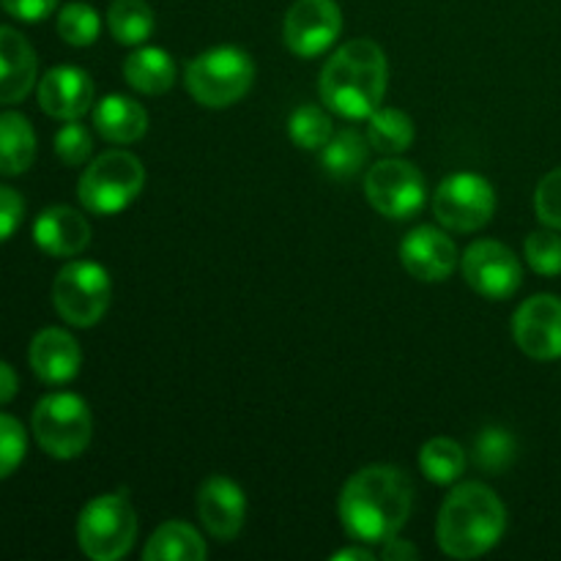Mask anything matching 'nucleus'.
Instances as JSON below:
<instances>
[{
    "label": "nucleus",
    "instance_id": "obj_12",
    "mask_svg": "<svg viewBox=\"0 0 561 561\" xmlns=\"http://www.w3.org/2000/svg\"><path fill=\"white\" fill-rule=\"evenodd\" d=\"M343 33V11L334 0H296L285 14L283 38L299 58H318Z\"/></svg>",
    "mask_w": 561,
    "mask_h": 561
},
{
    "label": "nucleus",
    "instance_id": "obj_10",
    "mask_svg": "<svg viewBox=\"0 0 561 561\" xmlns=\"http://www.w3.org/2000/svg\"><path fill=\"white\" fill-rule=\"evenodd\" d=\"M370 206L387 219H411L427 201V186L420 168L405 159L387 157L370 168L365 179Z\"/></svg>",
    "mask_w": 561,
    "mask_h": 561
},
{
    "label": "nucleus",
    "instance_id": "obj_13",
    "mask_svg": "<svg viewBox=\"0 0 561 561\" xmlns=\"http://www.w3.org/2000/svg\"><path fill=\"white\" fill-rule=\"evenodd\" d=\"M515 345L537 362L561 359V299L537 294L526 299L513 316Z\"/></svg>",
    "mask_w": 561,
    "mask_h": 561
},
{
    "label": "nucleus",
    "instance_id": "obj_14",
    "mask_svg": "<svg viewBox=\"0 0 561 561\" xmlns=\"http://www.w3.org/2000/svg\"><path fill=\"white\" fill-rule=\"evenodd\" d=\"M400 261L411 277L422 283H444L458 266V247L444 230L420 225L400 244Z\"/></svg>",
    "mask_w": 561,
    "mask_h": 561
},
{
    "label": "nucleus",
    "instance_id": "obj_7",
    "mask_svg": "<svg viewBox=\"0 0 561 561\" xmlns=\"http://www.w3.org/2000/svg\"><path fill=\"white\" fill-rule=\"evenodd\" d=\"M33 436L38 447L55 460H75L91 444V409L80 394L53 392L33 409Z\"/></svg>",
    "mask_w": 561,
    "mask_h": 561
},
{
    "label": "nucleus",
    "instance_id": "obj_37",
    "mask_svg": "<svg viewBox=\"0 0 561 561\" xmlns=\"http://www.w3.org/2000/svg\"><path fill=\"white\" fill-rule=\"evenodd\" d=\"M420 557L414 546L409 540H400L398 535L389 537L387 542H381V559L383 561H411Z\"/></svg>",
    "mask_w": 561,
    "mask_h": 561
},
{
    "label": "nucleus",
    "instance_id": "obj_32",
    "mask_svg": "<svg viewBox=\"0 0 561 561\" xmlns=\"http://www.w3.org/2000/svg\"><path fill=\"white\" fill-rule=\"evenodd\" d=\"M27 453V433L11 414H0V480L14 474Z\"/></svg>",
    "mask_w": 561,
    "mask_h": 561
},
{
    "label": "nucleus",
    "instance_id": "obj_2",
    "mask_svg": "<svg viewBox=\"0 0 561 561\" xmlns=\"http://www.w3.org/2000/svg\"><path fill=\"white\" fill-rule=\"evenodd\" d=\"M387 55L370 38L343 44L321 71V102L340 118H370L387 96Z\"/></svg>",
    "mask_w": 561,
    "mask_h": 561
},
{
    "label": "nucleus",
    "instance_id": "obj_16",
    "mask_svg": "<svg viewBox=\"0 0 561 561\" xmlns=\"http://www.w3.org/2000/svg\"><path fill=\"white\" fill-rule=\"evenodd\" d=\"M93 80L77 66H55L38 82V107L58 121H77L91 110Z\"/></svg>",
    "mask_w": 561,
    "mask_h": 561
},
{
    "label": "nucleus",
    "instance_id": "obj_3",
    "mask_svg": "<svg viewBox=\"0 0 561 561\" xmlns=\"http://www.w3.org/2000/svg\"><path fill=\"white\" fill-rule=\"evenodd\" d=\"M507 529L502 499L482 482H463L442 504L436 524L438 546L453 559L485 557Z\"/></svg>",
    "mask_w": 561,
    "mask_h": 561
},
{
    "label": "nucleus",
    "instance_id": "obj_25",
    "mask_svg": "<svg viewBox=\"0 0 561 561\" xmlns=\"http://www.w3.org/2000/svg\"><path fill=\"white\" fill-rule=\"evenodd\" d=\"M370 140L356 129L334 131L332 140L321 148V164L332 179H354L367 162Z\"/></svg>",
    "mask_w": 561,
    "mask_h": 561
},
{
    "label": "nucleus",
    "instance_id": "obj_1",
    "mask_svg": "<svg viewBox=\"0 0 561 561\" xmlns=\"http://www.w3.org/2000/svg\"><path fill=\"white\" fill-rule=\"evenodd\" d=\"M414 510V485L398 466H367L340 493L343 529L362 546H381L400 535Z\"/></svg>",
    "mask_w": 561,
    "mask_h": 561
},
{
    "label": "nucleus",
    "instance_id": "obj_31",
    "mask_svg": "<svg viewBox=\"0 0 561 561\" xmlns=\"http://www.w3.org/2000/svg\"><path fill=\"white\" fill-rule=\"evenodd\" d=\"M526 263L540 277H559L561 274V230L542 228L529 233L524 244Z\"/></svg>",
    "mask_w": 561,
    "mask_h": 561
},
{
    "label": "nucleus",
    "instance_id": "obj_28",
    "mask_svg": "<svg viewBox=\"0 0 561 561\" xmlns=\"http://www.w3.org/2000/svg\"><path fill=\"white\" fill-rule=\"evenodd\" d=\"M288 135L305 151H321L334 135L332 118L327 115V110L316 107V104H301L290 115Z\"/></svg>",
    "mask_w": 561,
    "mask_h": 561
},
{
    "label": "nucleus",
    "instance_id": "obj_36",
    "mask_svg": "<svg viewBox=\"0 0 561 561\" xmlns=\"http://www.w3.org/2000/svg\"><path fill=\"white\" fill-rule=\"evenodd\" d=\"M0 5L20 22H42L58 9V0H0Z\"/></svg>",
    "mask_w": 561,
    "mask_h": 561
},
{
    "label": "nucleus",
    "instance_id": "obj_18",
    "mask_svg": "<svg viewBox=\"0 0 561 561\" xmlns=\"http://www.w3.org/2000/svg\"><path fill=\"white\" fill-rule=\"evenodd\" d=\"M27 362L44 383H69L80 373L82 351L69 332L49 327L31 340Z\"/></svg>",
    "mask_w": 561,
    "mask_h": 561
},
{
    "label": "nucleus",
    "instance_id": "obj_22",
    "mask_svg": "<svg viewBox=\"0 0 561 561\" xmlns=\"http://www.w3.org/2000/svg\"><path fill=\"white\" fill-rule=\"evenodd\" d=\"M124 77L137 93L159 96L168 93L175 82V64L164 49L142 47L124 60Z\"/></svg>",
    "mask_w": 561,
    "mask_h": 561
},
{
    "label": "nucleus",
    "instance_id": "obj_30",
    "mask_svg": "<svg viewBox=\"0 0 561 561\" xmlns=\"http://www.w3.org/2000/svg\"><path fill=\"white\" fill-rule=\"evenodd\" d=\"M102 31L96 9L88 3H69L58 14V36L71 47H91Z\"/></svg>",
    "mask_w": 561,
    "mask_h": 561
},
{
    "label": "nucleus",
    "instance_id": "obj_26",
    "mask_svg": "<svg viewBox=\"0 0 561 561\" xmlns=\"http://www.w3.org/2000/svg\"><path fill=\"white\" fill-rule=\"evenodd\" d=\"M420 469L433 485H453L466 471V449L453 438H431L420 453Z\"/></svg>",
    "mask_w": 561,
    "mask_h": 561
},
{
    "label": "nucleus",
    "instance_id": "obj_29",
    "mask_svg": "<svg viewBox=\"0 0 561 561\" xmlns=\"http://www.w3.org/2000/svg\"><path fill=\"white\" fill-rule=\"evenodd\" d=\"M471 453H474V463L482 471H488V474H502V471H507L513 466L518 447H515V438L504 427H485L477 436Z\"/></svg>",
    "mask_w": 561,
    "mask_h": 561
},
{
    "label": "nucleus",
    "instance_id": "obj_4",
    "mask_svg": "<svg viewBox=\"0 0 561 561\" xmlns=\"http://www.w3.org/2000/svg\"><path fill=\"white\" fill-rule=\"evenodd\" d=\"M255 80V64L239 47H214L186 66V91L203 107L225 110L247 96Z\"/></svg>",
    "mask_w": 561,
    "mask_h": 561
},
{
    "label": "nucleus",
    "instance_id": "obj_17",
    "mask_svg": "<svg viewBox=\"0 0 561 561\" xmlns=\"http://www.w3.org/2000/svg\"><path fill=\"white\" fill-rule=\"evenodd\" d=\"M33 241L53 257H75L91 244V225L77 208L49 206L33 222Z\"/></svg>",
    "mask_w": 561,
    "mask_h": 561
},
{
    "label": "nucleus",
    "instance_id": "obj_11",
    "mask_svg": "<svg viewBox=\"0 0 561 561\" xmlns=\"http://www.w3.org/2000/svg\"><path fill=\"white\" fill-rule=\"evenodd\" d=\"M463 277L480 296L491 301L513 299L524 283V266L507 244L493 239L474 241L463 252Z\"/></svg>",
    "mask_w": 561,
    "mask_h": 561
},
{
    "label": "nucleus",
    "instance_id": "obj_38",
    "mask_svg": "<svg viewBox=\"0 0 561 561\" xmlns=\"http://www.w3.org/2000/svg\"><path fill=\"white\" fill-rule=\"evenodd\" d=\"M16 389H20V378H16L14 367L0 362V405L9 403V400L16 394Z\"/></svg>",
    "mask_w": 561,
    "mask_h": 561
},
{
    "label": "nucleus",
    "instance_id": "obj_33",
    "mask_svg": "<svg viewBox=\"0 0 561 561\" xmlns=\"http://www.w3.org/2000/svg\"><path fill=\"white\" fill-rule=\"evenodd\" d=\"M91 151H93L91 131L80 124V118L66 121V124L58 129V135H55V153H58L60 162L69 164V168H80V164H85V159L91 157Z\"/></svg>",
    "mask_w": 561,
    "mask_h": 561
},
{
    "label": "nucleus",
    "instance_id": "obj_27",
    "mask_svg": "<svg viewBox=\"0 0 561 561\" xmlns=\"http://www.w3.org/2000/svg\"><path fill=\"white\" fill-rule=\"evenodd\" d=\"M113 38L126 47H137L153 33V11L146 0H115L107 11Z\"/></svg>",
    "mask_w": 561,
    "mask_h": 561
},
{
    "label": "nucleus",
    "instance_id": "obj_39",
    "mask_svg": "<svg viewBox=\"0 0 561 561\" xmlns=\"http://www.w3.org/2000/svg\"><path fill=\"white\" fill-rule=\"evenodd\" d=\"M370 548H343V551L332 553V561H373Z\"/></svg>",
    "mask_w": 561,
    "mask_h": 561
},
{
    "label": "nucleus",
    "instance_id": "obj_24",
    "mask_svg": "<svg viewBox=\"0 0 561 561\" xmlns=\"http://www.w3.org/2000/svg\"><path fill=\"white\" fill-rule=\"evenodd\" d=\"M414 121L394 107H378L376 113L367 118V140L370 148L387 157H398V153L409 151L414 142Z\"/></svg>",
    "mask_w": 561,
    "mask_h": 561
},
{
    "label": "nucleus",
    "instance_id": "obj_19",
    "mask_svg": "<svg viewBox=\"0 0 561 561\" xmlns=\"http://www.w3.org/2000/svg\"><path fill=\"white\" fill-rule=\"evenodd\" d=\"M38 60L20 31L0 25V104H16L36 85Z\"/></svg>",
    "mask_w": 561,
    "mask_h": 561
},
{
    "label": "nucleus",
    "instance_id": "obj_9",
    "mask_svg": "<svg viewBox=\"0 0 561 561\" xmlns=\"http://www.w3.org/2000/svg\"><path fill=\"white\" fill-rule=\"evenodd\" d=\"M496 211V192L491 181L477 173H455L438 184L433 214L438 225L453 233H474L485 228Z\"/></svg>",
    "mask_w": 561,
    "mask_h": 561
},
{
    "label": "nucleus",
    "instance_id": "obj_35",
    "mask_svg": "<svg viewBox=\"0 0 561 561\" xmlns=\"http://www.w3.org/2000/svg\"><path fill=\"white\" fill-rule=\"evenodd\" d=\"M25 219V201L20 192L0 186V241L11 239Z\"/></svg>",
    "mask_w": 561,
    "mask_h": 561
},
{
    "label": "nucleus",
    "instance_id": "obj_5",
    "mask_svg": "<svg viewBox=\"0 0 561 561\" xmlns=\"http://www.w3.org/2000/svg\"><path fill=\"white\" fill-rule=\"evenodd\" d=\"M137 537V515L126 493H104L82 507L77 520L80 551L93 561H118L131 551Z\"/></svg>",
    "mask_w": 561,
    "mask_h": 561
},
{
    "label": "nucleus",
    "instance_id": "obj_15",
    "mask_svg": "<svg viewBox=\"0 0 561 561\" xmlns=\"http://www.w3.org/2000/svg\"><path fill=\"white\" fill-rule=\"evenodd\" d=\"M197 515L214 540L230 542L247 518L244 491L228 477H208L197 491Z\"/></svg>",
    "mask_w": 561,
    "mask_h": 561
},
{
    "label": "nucleus",
    "instance_id": "obj_23",
    "mask_svg": "<svg viewBox=\"0 0 561 561\" xmlns=\"http://www.w3.org/2000/svg\"><path fill=\"white\" fill-rule=\"evenodd\" d=\"M36 159V131L22 113H0V175H20Z\"/></svg>",
    "mask_w": 561,
    "mask_h": 561
},
{
    "label": "nucleus",
    "instance_id": "obj_20",
    "mask_svg": "<svg viewBox=\"0 0 561 561\" xmlns=\"http://www.w3.org/2000/svg\"><path fill=\"white\" fill-rule=\"evenodd\" d=\"M93 126L104 140L115 146H129L148 131V113L135 99L110 93L93 107Z\"/></svg>",
    "mask_w": 561,
    "mask_h": 561
},
{
    "label": "nucleus",
    "instance_id": "obj_34",
    "mask_svg": "<svg viewBox=\"0 0 561 561\" xmlns=\"http://www.w3.org/2000/svg\"><path fill=\"white\" fill-rule=\"evenodd\" d=\"M535 211L546 228L561 230V168L542 175L535 192Z\"/></svg>",
    "mask_w": 561,
    "mask_h": 561
},
{
    "label": "nucleus",
    "instance_id": "obj_21",
    "mask_svg": "<svg viewBox=\"0 0 561 561\" xmlns=\"http://www.w3.org/2000/svg\"><path fill=\"white\" fill-rule=\"evenodd\" d=\"M206 557V540L197 535L195 526L184 524V520L162 524L142 548L146 561H203Z\"/></svg>",
    "mask_w": 561,
    "mask_h": 561
},
{
    "label": "nucleus",
    "instance_id": "obj_8",
    "mask_svg": "<svg viewBox=\"0 0 561 561\" xmlns=\"http://www.w3.org/2000/svg\"><path fill=\"white\" fill-rule=\"evenodd\" d=\"M113 296L107 268L93 261H71L53 283V305L71 327H96L104 318Z\"/></svg>",
    "mask_w": 561,
    "mask_h": 561
},
{
    "label": "nucleus",
    "instance_id": "obj_6",
    "mask_svg": "<svg viewBox=\"0 0 561 561\" xmlns=\"http://www.w3.org/2000/svg\"><path fill=\"white\" fill-rule=\"evenodd\" d=\"M142 184H146V168L140 159L115 148L88 164L77 184V197L88 211L99 214V217H113L135 203Z\"/></svg>",
    "mask_w": 561,
    "mask_h": 561
}]
</instances>
